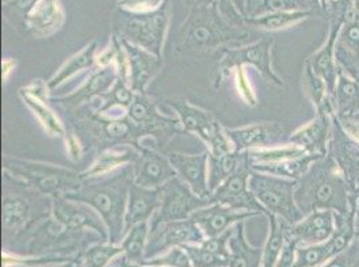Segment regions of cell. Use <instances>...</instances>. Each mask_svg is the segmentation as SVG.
<instances>
[{"label":"cell","instance_id":"6da1fadb","mask_svg":"<svg viewBox=\"0 0 359 267\" xmlns=\"http://www.w3.org/2000/svg\"><path fill=\"white\" fill-rule=\"evenodd\" d=\"M133 183L135 170L133 164H129L104 177L86 179L78 190L63 196L94 208L104 219L110 240L116 243L123 236L125 212Z\"/></svg>","mask_w":359,"mask_h":267},{"label":"cell","instance_id":"7a4b0ae2","mask_svg":"<svg viewBox=\"0 0 359 267\" xmlns=\"http://www.w3.org/2000/svg\"><path fill=\"white\" fill-rule=\"evenodd\" d=\"M189 8L179 31L177 51L216 50L229 43H244L251 32L226 20L219 8L205 0H185Z\"/></svg>","mask_w":359,"mask_h":267},{"label":"cell","instance_id":"3957f363","mask_svg":"<svg viewBox=\"0 0 359 267\" xmlns=\"http://www.w3.org/2000/svg\"><path fill=\"white\" fill-rule=\"evenodd\" d=\"M294 195L303 215L325 208L348 214L346 180L337 174L335 164L330 159L311 166L300 178Z\"/></svg>","mask_w":359,"mask_h":267},{"label":"cell","instance_id":"277c9868","mask_svg":"<svg viewBox=\"0 0 359 267\" xmlns=\"http://www.w3.org/2000/svg\"><path fill=\"white\" fill-rule=\"evenodd\" d=\"M4 174L51 198L72 193L81 187V173L55 164L3 157Z\"/></svg>","mask_w":359,"mask_h":267},{"label":"cell","instance_id":"5b68a950","mask_svg":"<svg viewBox=\"0 0 359 267\" xmlns=\"http://www.w3.org/2000/svg\"><path fill=\"white\" fill-rule=\"evenodd\" d=\"M11 186H7L3 194L1 217L3 227L7 233L27 230L31 224L42 222L53 214V198L36 192L15 179L4 174Z\"/></svg>","mask_w":359,"mask_h":267},{"label":"cell","instance_id":"8992f818","mask_svg":"<svg viewBox=\"0 0 359 267\" xmlns=\"http://www.w3.org/2000/svg\"><path fill=\"white\" fill-rule=\"evenodd\" d=\"M169 17V3L157 11L145 14H133L118 10L116 17V34L161 58Z\"/></svg>","mask_w":359,"mask_h":267},{"label":"cell","instance_id":"52a82bcc","mask_svg":"<svg viewBox=\"0 0 359 267\" xmlns=\"http://www.w3.org/2000/svg\"><path fill=\"white\" fill-rule=\"evenodd\" d=\"M297 185L298 180L295 179L282 178L254 170L248 180L250 190L257 202L264 208L267 215H279L292 226L304 218L295 202L294 194Z\"/></svg>","mask_w":359,"mask_h":267},{"label":"cell","instance_id":"ba28073f","mask_svg":"<svg viewBox=\"0 0 359 267\" xmlns=\"http://www.w3.org/2000/svg\"><path fill=\"white\" fill-rule=\"evenodd\" d=\"M179 115L182 130L200 136L210 146V154L222 155L235 151L233 145L225 134V129L208 111H204L187 99L173 96L165 101Z\"/></svg>","mask_w":359,"mask_h":267},{"label":"cell","instance_id":"9c48e42d","mask_svg":"<svg viewBox=\"0 0 359 267\" xmlns=\"http://www.w3.org/2000/svg\"><path fill=\"white\" fill-rule=\"evenodd\" d=\"M210 205V198L196 195L189 185L176 175L163 186L161 206L150 219V230L161 223L189 219L195 211Z\"/></svg>","mask_w":359,"mask_h":267},{"label":"cell","instance_id":"30bf717a","mask_svg":"<svg viewBox=\"0 0 359 267\" xmlns=\"http://www.w3.org/2000/svg\"><path fill=\"white\" fill-rule=\"evenodd\" d=\"M273 41L272 39H262L256 43L247 45V47H233V48H224L223 55L217 64V87L220 86L222 79L228 74L231 70L236 68L240 70L245 64H251L256 67L267 79L275 82L276 85H283L280 78L273 73L271 66V47Z\"/></svg>","mask_w":359,"mask_h":267},{"label":"cell","instance_id":"8fae6325","mask_svg":"<svg viewBox=\"0 0 359 267\" xmlns=\"http://www.w3.org/2000/svg\"><path fill=\"white\" fill-rule=\"evenodd\" d=\"M337 222L339 224V229L330 239L322 243L309 245L297 249L294 267L320 266L329 262L334 257H337L339 252H344L351 242V239L355 237L353 214H346L344 219L338 217Z\"/></svg>","mask_w":359,"mask_h":267},{"label":"cell","instance_id":"7c38bea8","mask_svg":"<svg viewBox=\"0 0 359 267\" xmlns=\"http://www.w3.org/2000/svg\"><path fill=\"white\" fill-rule=\"evenodd\" d=\"M247 154V152H245ZM252 173L248 158L240 164L233 175L223 182L213 193L210 194L212 203H220L228 208L247 210L257 214H266L264 208L257 202L254 194L250 190L248 180Z\"/></svg>","mask_w":359,"mask_h":267},{"label":"cell","instance_id":"4fadbf2b","mask_svg":"<svg viewBox=\"0 0 359 267\" xmlns=\"http://www.w3.org/2000/svg\"><path fill=\"white\" fill-rule=\"evenodd\" d=\"M204 238L200 227L191 218L184 221L161 223L150 230L145 255L150 258L158 252H166L170 247L185 245L188 242L200 243L204 240Z\"/></svg>","mask_w":359,"mask_h":267},{"label":"cell","instance_id":"5bb4252c","mask_svg":"<svg viewBox=\"0 0 359 267\" xmlns=\"http://www.w3.org/2000/svg\"><path fill=\"white\" fill-rule=\"evenodd\" d=\"M53 217L74 230H94L107 239V227L101 215L89 205L66 199L63 195L53 198Z\"/></svg>","mask_w":359,"mask_h":267},{"label":"cell","instance_id":"9a60e30c","mask_svg":"<svg viewBox=\"0 0 359 267\" xmlns=\"http://www.w3.org/2000/svg\"><path fill=\"white\" fill-rule=\"evenodd\" d=\"M225 134L233 145L235 151L247 152L250 150L269 149L280 146L285 130L278 123H255L240 129H225Z\"/></svg>","mask_w":359,"mask_h":267},{"label":"cell","instance_id":"2e32d148","mask_svg":"<svg viewBox=\"0 0 359 267\" xmlns=\"http://www.w3.org/2000/svg\"><path fill=\"white\" fill-rule=\"evenodd\" d=\"M133 170L135 185L148 189H160L177 175L168 157L145 146L140 147V155L133 164Z\"/></svg>","mask_w":359,"mask_h":267},{"label":"cell","instance_id":"e0dca14e","mask_svg":"<svg viewBox=\"0 0 359 267\" xmlns=\"http://www.w3.org/2000/svg\"><path fill=\"white\" fill-rule=\"evenodd\" d=\"M168 159L177 175L185 183L189 185L192 192L201 196L210 198V192L208 186V162L210 152L201 154H184L172 151L168 155Z\"/></svg>","mask_w":359,"mask_h":267},{"label":"cell","instance_id":"ac0fdd59","mask_svg":"<svg viewBox=\"0 0 359 267\" xmlns=\"http://www.w3.org/2000/svg\"><path fill=\"white\" fill-rule=\"evenodd\" d=\"M120 38L126 55L129 86L137 94H144L151 78H154L160 71L163 60L147 50L130 43L125 38Z\"/></svg>","mask_w":359,"mask_h":267},{"label":"cell","instance_id":"d6986e66","mask_svg":"<svg viewBox=\"0 0 359 267\" xmlns=\"http://www.w3.org/2000/svg\"><path fill=\"white\" fill-rule=\"evenodd\" d=\"M257 215V212L228 208L220 203H212L200 208L191 215V219L200 227L204 237L215 238L224 234L233 223Z\"/></svg>","mask_w":359,"mask_h":267},{"label":"cell","instance_id":"ffe728a7","mask_svg":"<svg viewBox=\"0 0 359 267\" xmlns=\"http://www.w3.org/2000/svg\"><path fill=\"white\" fill-rule=\"evenodd\" d=\"M117 79H118V70L114 63L105 67H100V70L90 75L89 78L85 80V83L75 92L67 96L54 98L50 101L57 102L69 108H75L81 103H89L91 99L106 94L107 89L114 86Z\"/></svg>","mask_w":359,"mask_h":267},{"label":"cell","instance_id":"44dd1931","mask_svg":"<svg viewBox=\"0 0 359 267\" xmlns=\"http://www.w3.org/2000/svg\"><path fill=\"white\" fill-rule=\"evenodd\" d=\"M65 10L60 0H38L23 19V26L35 38H45L60 30Z\"/></svg>","mask_w":359,"mask_h":267},{"label":"cell","instance_id":"7402d4cb","mask_svg":"<svg viewBox=\"0 0 359 267\" xmlns=\"http://www.w3.org/2000/svg\"><path fill=\"white\" fill-rule=\"evenodd\" d=\"M163 187L148 189L133 183L129 192L128 206L125 212V230L128 233L137 223L149 222L161 206Z\"/></svg>","mask_w":359,"mask_h":267},{"label":"cell","instance_id":"603a6c76","mask_svg":"<svg viewBox=\"0 0 359 267\" xmlns=\"http://www.w3.org/2000/svg\"><path fill=\"white\" fill-rule=\"evenodd\" d=\"M233 230L225 231L219 237L207 238L196 246L184 245L194 267H222L229 265L231 250L226 247Z\"/></svg>","mask_w":359,"mask_h":267},{"label":"cell","instance_id":"cb8c5ba5","mask_svg":"<svg viewBox=\"0 0 359 267\" xmlns=\"http://www.w3.org/2000/svg\"><path fill=\"white\" fill-rule=\"evenodd\" d=\"M334 217L332 210H316L309 214L307 218L291 226L290 234L297 238L299 243H303V246L322 243L335 233Z\"/></svg>","mask_w":359,"mask_h":267},{"label":"cell","instance_id":"d4e9b609","mask_svg":"<svg viewBox=\"0 0 359 267\" xmlns=\"http://www.w3.org/2000/svg\"><path fill=\"white\" fill-rule=\"evenodd\" d=\"M140 155V150L132 145H114L98 155L97 161L86 171L81 173L82 180L98 178L110 174L121 167L135 164Z\"/></svg>","mask_w":359,"mask_h":267},{"label":"cell","instance_id":"484cf974","mask_svg":"<svg viewBox=\"0 0 359 267\" xmlns=\"http://www.w3.org/2000/svg\"><path fill=\"white\" fill-rule=\"evenodd\" d=\"M247 158L245 152L231 151L222 155H212L210 154L208 162V186L210 194L213 193L223 182L233 175L240 164H243Z\"/></svg>","mask_w":359,"mask_h":267},{"label":"cell","instance_id":"4316f807","mask_svg":"<svg viewBox=\"0 0 359 267\" xmlns=\"http://www.w3.org/2000/svg\"><path fill=\"white\" fill-rule=\"evenodd\" d=\"M267 217L269 218L271 231H269L266 249L263 252L262 262H263V267H275L280 257V252H283L285 239L288 237L290 227L292 224H290L285 218L275 214H269Z\"/></svg>","mask_w":359,"mask_h":267},{"label":"cell","instance_id":"83f0119b","mask_svg":"<svg viewBox=\"0 0 359 267\" xmlns=\"http://www.w3.org/2000/svg\"><path fill=\"white\" fill-rule=\"evenodd\" d=\"M231 259L228 267H260L262 252L252 249L244 237V223L241 222L233 230L229 239Z\"/></svg>","mask_w":359,"mask_h":267},{"label":"cell","instance_id":"f1b7e54d","mask_svg":"<svg viewBox=\"0 0 359 267\" xmlns=\"http://www.w3.org/2000/svg\"><path fill=\"white\" fill-rule=\"evenodd\" d=\"M97 47H98V42L94 41L86 45L81 52H78L73 58L67 60L60 67V71L50 79L47 87L50 89H57L66 79L72 78L76 73H81L83 70H91L95 62Z\"/></svg>","mask_w":359,"mask_h":267},{"label":"cell","instance_id":"f546056e","mask_svg":"<svg viewBox=\"0 0 359 267\" xmlns=\"http://www.w3.org/2000/svg\"><path fill=\"white\" fill-rule=\"evenodd\" d=\"M313 11H290V13H269L264 15L250 16L244 19L245 26H251L255 29L263 30L276 31L285 30L300 20L309 17Z\"/></svg>","mask_w":359,"mask_h":267},{"label":"cell","instance_id":"4dcf8cb0","mask_svg":"<svg viewBox=\"0 0 359 267\" xmlns=\"http://www.w3.org/2000/svg\"><path fill=\"white\" fill-rule=\"evenodd\" d=\"M329 129V123L325 117L318 119L313 122L311 124H309L307 127L302 129L295 135H292L290 138V140L295 145L303 149L315 150L322 149L323 143H325V138L326 133Z\"/></svg>","mask_w":359,"mask_h":267},{"label":"cell","instance_id":"1f68e13d","mask_svg":"<svg viewBox=\"0 0 359 267\" xmlns=\"http://www.w3.org/2000/svg\"><path fill=\"white\" fill-rule=\"evenodd\" d=\"M148 233H149L148 222L137 223L126 233L128 236L122 242L121 247H122V252H126L130 261H141L145 252Z\"/></svg>","mask_w":359,"mask_h":267},{"label":"cell","instance_id":"d6a6232c","mask_svg":"<svg viewBox=\"0 0 359 267\" xmlns=\"http://www.w3.org/2000/svg\"><path fill=\"white\" fill-rule=\"evenodd\" d=\"M25 101L26 103L30 106L31 108L35 110V113L39 115V118L42 119V122L46 124V129L50 133L55 134V135H63V126L58 119L54 117V114L46 107L45 104H42L41 98L38 96V92L32 91H27L25 89Z\"/></svg>","mask_w":359,"mask_h":267},{"label":"cell","instance_id":"836d02e7","mask_svg":"<svg viewBox=\"0 0 359 267\" xmlns=\"http://www.w3.org/2000/svg\"><path fill=\"white\" fill-rule=\"evenodd\" d=\"M290 13V11H313L307 0H262L260 7L254 16L269 13ZM314 13V11H313Z\"/></svg>","mask_w":359,"mask_h":267},{"label":"cell","instance_id":"e575fe53","mask_svg":"<svg viewBox=\"0 0 359 267\" xmlns=\"http://www.w3.org/2000/svg\"><path fill=\"white\" fill-rule=\"evenodd\" d=\"M169 0H118L117 6L121 11L133 13V14H145L153 13L164 7Z\"/></svg>","mask_w":359,"mask_h":267},{"label":"cell","instance_id":"d590c367","mask_svg":"<svg viewBox=\"0 0 359 267\" xmlns=\"http://www.w3.org/2000/svg\"><path fill=\"white\" fill-rule=\"evenodd\" d=\"M318 267H359V242L351 243L346 252H339L329 262Z\"/></svg>","mask_w":359,"mask_h":267},{"label":"cell","instance_id":"8d00e7d4","mask_svg":"<svg viewBox=\"0 0 359 267\" xmlns=\"http://www.w3.org/2000/svg\"><path fill=\"white\" fill-rule=\"evenodd\" d=\"M191 264H192V261H191L188 252H182L179 247H175L164 257L151 259V262H149V265H153V266L172 267H191Z\"/></svg>","mask_w":359,"mask_h":267},{"label":"cell","instance_id":"74e56055","mask_svg":"<svg viewBox=\"0 0 359 267\" xmlns=\"http://www.w3.org/2000/svg\"><path fill=\"white\" fill-rule=\"evenodd\" d=\"M122 247L114 246H98L88 252V267H104L107 261H110L114 255H117Z\"/></svg>","mask_w":359,"mask_h":267},{"label":"cell","instance_id":"f35d334b","mask_svg":"<svg viewBox=\"0 0 359 267\" xmlns=\"http://www.w3.org/2000/svg\"><path fill=\"white\" fill-rule=\"evenodd\" d=\"M205 1L216 6L225 19L229 20L232 24L239 26V27H245V23H244L245 17L241 15V13L235 6L233 0H205Z\"/></svg>","mask_w":359,"mask_h":267},{"label":"cell","instance_id":"ab89813d","mask_svg":"<svg viewBox=\"0 0 359 267\" xmlns=\"http://www.w3.org/2000/svg\"><path fill=\"white\" fill-rule=\"evenodd\" d=\"M338 39L347 48L353 51L359 50V20L344 23L338 34Z\"/></svg>","mask_w":359,"mask_h":267},{"label":"cell","instance_id":"60d3db41","mask_svg":"<svg viewBox=\"0 0 359 267\" xmlns=\"http://www.w3.org/2000/svg\"><path fill=\"white\" fill-rule=\"evenodd\" d=\"M307 80L310 85V91L313 92L315 103L319 106L322 102V96H323V86H322V80L316 76L311 66H307Z\"/></svg>","mask_w":359,"mask_h":267},{"label":"cell","instance_id":"b9f144b4","mask_svg":"<svg viewBox=\"0 0 359 267\" xmlns=\"http://www.w3.org/2000/svg\"><path fill=\"white\" fill-rule=\"evenodd\" d=\"M36 1L38 0H8L6 3V7L14 10L15 13H19L23 16H26Z\"/></svg>","mask_w":359,"mask_h":267},{"label":"cell","instance_id":"7bdbcfd3","mask_svg":"<svg viewBox=\"0 0 359 267\" xmlns=\"http://www.w3.org/2000/svg\"><path fill=\"white\" fill-rule=\"evenodd\" d=\"M260 4H262V0H247L245 1V17L254 16L257 8L260 7Z\"/></svg>","mask_w":359,"mask_h":267},{"label":"cell","instance_id":"ee69618b","mask_svg":"<svg viewBox=\"0 0 359 267\" xmlns=\"http://www.w3.org/2000/svg\"><path fill=\"white\" fill-rule=\"evenodd\" d=\"M245 1L247 0H233L235 6L238 7V10H239L241 15L244 16V17H245Z\"/></svg>","mask_w":359,"mask_h":267},{"label":"cell","instance_id":"f6af8a7d","mask_svg":"<svg viewBox=\"0 0 359 267\" xmlns=\"http://www.w3.org/2000/svg\"><path fill=\"white\" fill-rule=\"evenodd\" d=\"M355 211H357V219L354 221V230H355V236H358L359 237V199Z\"/></svg>","mask_w":359,"mask_h":267},{"label":"cell","instance_id":"bcb514c9","mask_svg":"<svg viewBox=\"0 0 359 267\" xmlns=\"http://www.w3.org/2000/svg\"><path fill=\"white\" fill-rule=\"evenodd\" d=\"M63 267H72V265H66V266H63Z\"/></svg>","mask_w":359,"mask_h":267},{"label":"cell","instance_id":"7dc6e473","mask_svg":"<svg viewBox=\"0 0 359 267\" xmlns=\"http://www.w3.org/2000/svg\"><path fill=\"white\" fill-rule=\"evenodd\" d=\"M7 1H8V0H4V3H7Z\"/></svg>","mask_w":359,"mask_h":267}]
</instances>
